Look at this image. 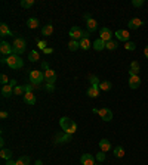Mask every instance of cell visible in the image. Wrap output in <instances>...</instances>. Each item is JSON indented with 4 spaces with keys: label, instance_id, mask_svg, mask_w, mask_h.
Wrapping results in <instances>:
<instances>
[{
    "label": "cell",
    "instance_id": "cell-1",
    "mask_svg": "<svg viewBox=\"0 0 148 165\" xmlns=\"http://www.w3.org/2000/svg\"><path fill=\"white\" fill-rule=\"evenodd\" d=\"M59 126L62 128V131L68 133V134H74L76 130H77V124L71 118H68V117H62L59 119Z\"/></svg>",
    "mask_w": 148,
    "mask_h": 165
},
{
    "label": "cell",
    "instance_id": "cell-2",
    "mask_svg": "<svg viewBox=\"0 0 148 165\" xmlns=\"http://www.w3.org/2000/svg\"><path fill=\"white\" fill-rule=\"evenodd\" d=\"M6 65L12 69H21L24 66V60L21 59L20 55H11L6 58Z\"/></svg>",
    "mask_w": 148,
    "mask_h": 165
},
{
    "label": "cell",
    "instance_id": "cell-3",
    "mask_svg": "<svg viewBox=\"0 0 148 165\" xmlns=\"http://www.w3.org/2000/svg\"><path fill=\"white\" fill-rule=\"evenodd\" d=\"M12 47H14V55H22V53L25 52L27 41H25V39H22V37H18V39L14 40Z\"/></svg>",
    "mask_w": 148,
    "mask_h": 165
},
{
    "label": "cell",
    "instance_id": "cell-4",
    "mask_svg": "<svg viewBox=\"0 0 148 165\" xmlns=\"http://www.w3.org/2000/svg\"><path fill=\"white\" fill-rule=\"evenodd\" d=\"M71 40H76V41H80L81 39H85V35H86V31H83L80 27L74 25L71 27V30H70V34H68Z\"/></svg>",
    "mask_w": 148,
    "mask_h": 165
},
{
    "label": "cell",
    "instance_id": "cell-5",
    "mask_svg": "<svg viewBox=\"0 0 148 165\" xmlns=\"http://www.w3.org/2000/svg\"><path fill=\"white\" fill-rule=\"evenodd\" d=\"M43 80H45V74L41 72V71L33 69L30 72V83L31 84H40V83H43Z\"/></svg>",
    "mask_w": 148,
    "mask_h": 165
},
{
    "label": "cell",
    "instance_id": "cell-6",
    "mask_svg": "<svg viewBox=\"0 0 148 165\" xmlns=\"http://www.w3.org/2000/svg\"><path fill=\"white\" fill-rule=\"evenodd\" d=\"M0 53L3 55V56H11V55H14V47H12V44H9L7 41H2L0 43Z\"/></svg>",
    "mask_w": 148,
    "mask_h": 165
},
{
    "label": "cell",
    "instance_id": "cell-7",
    "mask_svg": "<svg viewBox=\"0 0 148 165\" xmlns=\"http://www.w3.org/2000/svg\"><path fill=\"white\" fill-rule=\"evenodd\" d=\"M98 115H99L102 118V121H105V122H110V121L113 119V111L108 109V108H101Z\"/></svg>",
    "mask_w": 148,
    "mask_h": 165
},
{
    "label": "cell",
    "instance_id": "cell-8",
    "mask_svg": "<svg viewBox=\"0 0 148 165\" xmlns=\"http://www.w3.org/2000/svg\"><path fill=\"white\" fill-rule=\"evenodd\" d=\"M99 39L104 40L105 43L110 41V40H113V31H111L110 28H107V27L101 28V31H99Z\"/></svg>",
    "mask_w": 148,
    "mask_h": 165
},
{
    "label": "cell",
    "instance_id": "cell-9",
    "mask_svg": "<svg viewBox=\"0 0 148 165\" xmlns=\"http://www.w3.org/2000/svg\"><path fill=\"white\" fill-rule=\"evenodd\" d=\"M45 81L49 84H55L56 83V71L50 69V68L47 71H45Z\"/></svg>",
    "mask_w": 148,
    "mask_h": 165
},
{
    "label": "cell",
    "instance_id": "cell-10",
    "mask_svg": "<svg viewBox=\"0 0 148 165\" xmlns=\"http://www.w3.org/2000/svg\"><path fill=\"white\" fill-rule=\"evenodd\" d=\"M73 139V134H68V133H64V134H56L55 136V143H68Z\"/></svg>",
    "mask_w": 148,
    "mask_h": 165
},
{
    "label": "cell",
    "instance_id": "cell-11",
    "mask_svg": "<svg viewBox=\"0 0 148 165\" xmlns=\"http://www.w3.org/2000/svg\"><path fill=\"white\" fill-rule=\"evenodd\" d=\"M139 71H141V65L138 60H132L130 64V69H129V77H133V75H139Z\"/></svg>",
    "mask_w": 148,
    "mask_h": 165
},
{
    "label": "cell",
    "instance_id": "cell-12",
    "mask_svg": "<svg viewBox=\"0 0 148 165\" xmlns=\"http://www.w3.org/2000/svg\"><path fill=\"white\" fill-rule=\"evenodd\" d=\"M81 165H95V156H92L90 153H83L80 156Z\"/></svg>",
    "mask_w": 148,
    "mask_h": 165
},
{
    "label": "cell",
    "instance_id": "cell-13",
    "mask_svg": "<svg viewBox=\"0 0 148 165\" xmlns=\"http://www.w3.org/2000/svg\"><path fill=\"white\" fill-rule=\"evenodd\" d=\"M115 37H117V40H120V41L128 43L130 34H129L128 30H117V31H115Z\"/></svg>",
    "mask_w": 148,
    "mask_h": 165
},
{
    "label": "cell",
    "instance_id": "cell-14",
    "mask_svg": "<svg viewBox=\"0 0 148 165\" xmlns=\"http://www.w3.org/2000/svg\"><path fill=\"white\" fill-rule=\"evenodd\" d=\"M129 87L135 90V89H138V87L141 86V78H139V75H133V77H129Z\"/></svg>",
    "mask_w": 148,
    "mask_h": 165
},
{
    "label": "cell",
    "instance_id": "cell-15",
    "mask_svg": "<svg viewBox=\"0 0 148 165\" xmlns=\"http://www.w3.org/2000/svg\"><path fill=\"white\" fill-rule=\"evenodd\" d=\"M142 24H144L142 19H139V18H132V19L128 22V28L129 30H138Z\"/></svg>",
    "mask_w": 148,
    "mask_h": 165
},
{
    "label": "cell",
    "instance_id": "cell-16",
    "mask_svg": "<svg viewBox=\"0 0 148 165\" xmlns=\"http://www.w3.org/2000/svg\"><path fill=\"white\" fill-rule=\"evenodd\" d=\"M105 46H107V43H105L104 40H101V39H96L94 43H92V47H94L96 52H101V50H104V49H105Z\"/></svg>",
    "mask_w": 148,
    "mask_h": 165
},
{
    "label": "cell",
    "instance_id": "cell-17",
    "mask_svg": "<svg viewBox=\"0 0 148 165\" xmlns=\"http://www.w3.org/2000/svg\"><path fill=\"white\" fill-rule=\"evenodd\" d=\"M99 93H101L99 86H90L88 89V96L89 97H98V96H99Z\"/></svg>",
    "mask_w": 148,
    "mask_h": 165
},
{
    "label": "cell",
    "instance_id": "cell-18",
    "mask_svg": "<svg viewBox=\"0 0 148 165\" xmlns=\"http://www.w3.org/2000/svg\"><path fill=\"white\" fill-rule=\"evenodd\" d=\"M2 94H3V97H9V96H12V94H14V87L11 86V84L2 86Z\"/></svg>",
    "mask_w": 148,
    "mask_h": 165
},
{
    "label": "cell",
    "instance_id": "cell-19",
    "mask_svg": "<svg viewBox=\"0 0 148 165\" xmlns=\"http://www.w3.org/2000/svg\"><path fill=\"white\" fill-rule=\"evenodd\" d=\"M0 35H2V37H6V35H9V37H11V35H12L11 28H9V27H7V24H5V22H3V24H0Z\"/></svg>",
    "mask_w": 148,
    "mask_h": 165
},
{
    "label": "cell",
    "instance_id": "cell-20",
    "mask_svg": "<svg viewBox=\"0 0 148 165\" xmlns=\"http://www.w3.org/2000/svg\"><path fill=\"white\" fill-rule=\"evenodd\" d=\"M36 96L33 94V92H27L25 94H24V102L25 103H28V105H34L36 103Z\"/></svg>",
    "mask_w": 148,
    "mask_h": 165
},
{
    "label": "cell",
    "instance_id": "cell-21",
    "mask_svg": "<svg viewBox=\"0 0 148 165\" xmlns=\"http://www.w3.org/2000/svg\"><path fill=\"white\" fill-rule=\"evenodd\" d=\"M99 149H101L102 152H108V151L111 149V143H110V140L102 139L101 142H99Z\"/></svg>",
    "mask_w": 148,
    "mask_h": 165
},
{
    "label": "cell",
    "instance_id": "cell-22",
    "mask_svg": "<svg viewBox=\"0 0 148 165\" xmlns=\"http://www.w3.org/2000/svg\"><path fill=\"white\" fill-rule=\"evenodd\" d=\"M111 87H113V84H111V81H108V80H104V81L99 83V90H101V92H110Z\"/></svg>",
    "mask_w": 148,
    "mask_h": 165
},
{
    "label": "cell",
    "instance_id": "cell-23",
    "mask_svg": "<svg viewBox=\"0 0 148 165\" xmlns=\"http://www.w3.org/2000/svg\"><path fill=\"white\" fill-rule=\"evenodd\" d=\"M52 33H54V25H52V24H46V25L41 28V35H45V37L52 35Z\"/></svg>",
    "mask_w": 148,
    "mask_h": 165
},
{
    "label": "cell",
    "instance_id": "cell-24",
    "mask_svg": "<svg viewBox=\"0 0 148 165\" xmlns=\"http://www.w3.org/2000/svg\"><path fill=\"white\" fill-rule=\"evenodd\" d=\"M12 151L11 149H6V147H3L2 151H0V156H2V159H5V161H9V159L12 158Z\"/></svg>",
    "mask_w": 148,
    "mask_h": 165
},
{
    "label": "cell",
    "instance_id": "cell-25",
    "mask_svg": "<svg viewBox=\"0 0 148 165\" xmlns=\"http://www.w3.org/2000/svg\"><path fill=\"white\" fill-rule=\"evenodd\" d=\"M39 25H40V22H39L37 18H30L27 21V27L30 30H36V28H39Z\"/></svg>",
    "mask_w": 148,
    "mask_h": 165
},
{
    "label": "cell",
    "instance_id": "cell-26",
    "mask_svg": "<svg viewBox=\"0 0 148 165\" xmlns=\"http://www.w3.org/2000/svg\"><path fill=\"white\" fill-rule=\"evenodd\" d=\"M86 27H88V31H89V33H90V31L94 33L95 30L98 28V22H96V19H94V18H92V19L86 21Z\"/></svg>",
    "mask_w": 148,
    "mask_h": 165
},
{
    "label": "cell",
    "instance_id": "cell-27",
    "mask_svg": "<svg viewBox=\"0 0 148 165\" xmlns=\"http://www.w3.org/2000/svg\"><path fill=\"white\" fill-rule=\"evenodd\" d=\"M90 47H92V43H90V40L89 39L85 37V39L80 40V49H83V50H89Z\"/></svg>",
    "mask_w": 148,
    "mask_h": 165
},
{
    "label": "cell",
    "instance_id": "cell-28",
    "mask_svg": "<svg viewBox=\"0 0 148 165\" xmlns=\"http://www.w3.org/2000/svg\"><path fill=\"white\" fill-rule=\"evenodd\" d=\"M68 49L71 52H76L77 49H80V41H76V40H70L68 41Z\"/></svg>",
    "mask_w": 148,
    "mask_h": 165
},
{
    "label": "cell",
    "instance_id": "cell-29",
    "mask_svg": "<svg viewBox=\"0 0 148 165\" xmlns=\"http://www.w3.org/2000/svg\"><path fill=\"white\" fill-rule=\"evenodd\" d=\"M39 58H40V55H39L37 50H31V52L28 53V60H30V62H37Z\"/></svg>",
    "mask_w": 148,
    "mask_h": 165
},
{
    "label": "cell",
    "instance_id": "cell-30",
    "mask_svg": "<svg viewBox=\"0 0 148 165\" xmlns=\"http://www.w3.org/2000/svg\"><path fill=\"white\" fill-rule=\"evenodd\" d=\"M114 156L115 158H123L124 156V149L121 146H115L114 147Z\"/></svg>",
    "mask_w": 148,
    "mask_h": 165
},
{
    "label": "cell",
    "instance_id": "cell-31",
    "mask_svg": "<svg viewBox=\"0 0 148 165\" xmlns=\"http://www.w3.org/2000/svg\"><path fill=\"white\" fill-rule=\"evenodd\" d=\"M25 93H27V90H25V86H16L14 89V94H18V96H21V94H22V96H24Z\"/></svg>",
    "mask_w": 148,
    "mask_h": 165
},
{
    "label": "cell",
    "instance_id": "cell-32",
    "mask_svg": "<svg viewBox=\"0 0 148 165\" xmlns=\"http://www.w3.org/2000/svg\"><path fill=\"white\" fill-rule=\"evenodd\" d=\"M34 0H21V7L24 9H28V7H33L34 6Z\"/></svg>",
    "mask_w": 148,
    "mask_h": 165
},
{
    "label": "cell",
    "instance_id": "cell-33",
    "mask_svg": "<svg viewBox=\"0 0 148 165\" xmlns=\"http://www.w3.org/2000/svg\"><path fill=\"white\" fill-rule=\"evenodd\" d=\"M16 165H30V156H21L18 161H16Z\"/></svg>",
    "mask_w": 148,
    "mask_h": 165
},
{
    "label": "cell",
    "instance_id": "cell-34",
    "mask_svg": "<svg viewBox=\"0 0 148 165\" xmlns=\"http://www.w3.org/2000/svg\"><path fill=\"white\" fill-rule=\"evenodd\" d=\"M89 81H90V86H99V83H101L99 78H98L96 75H94V74L89 75Z\"/></svg>",
    "mask_w": 148,
    "mask_h": 165
},
{
    "label": "cell",
    "instance_id": "cell-35",
    "mask_svg": "<svg viewBox=\"0 0 148 165\" xmlns=\"http://www.w3.org/2000/svg\"><path fill=\"white\" fill-rule=\"evenodd\" d=\"M105 49H108V50H115V49H117V43H115L114 40H110V41H107Z\"/></svg>",
    "mask_w": 148,
    "mask_h": 165
},
{
    "label": "cell",
    "instance_id": "cell-36",
    "mask_svg": "<svg viewBox=\"0 0 148 165\" xmlns=\"http://www.w3.org/2000/svg\"><path fill=\"white\" fill-rule=\"evenodd\" d=\"M124 49L129 50V52H133L135 49H136V44H135L133 41H128V43H124Z\"/></svg>",
    "mask_w": 148,
    "mask_h": 165
},
{
    "label": "cell",
    "instance_id": "cell-37",
    "mask_svg": "<svg viewBox=\"0 0 148 165\" xmlns=\"http://www.w3.org/2000/svg\"><path fill=\"white\" fill-rule=\"evenodd\" d=\"M105 158H107V156H105V152H98L96 153V156H95V159H96V161H98V162H104V161H105Z\"/></svg>",
    "mask_w": 148,
    "mask_h": 165
},
{
    "label": "cell",
    "instance_id": "cell-38",
    "mask_svg": "<svg viewBox=\"0 0 148 165\" xmlns=\"http://www.w3.org/2000/svg\"><path fill=\"white\" fill-rule=\"evenodd\" d=\"M0 83H2V86H6V84H9V83H11L6 74H2V75H0Z\"/></svg>",
    "mask_w": 148,
    "mask_h": 165
},
{
    "label": "cell",
    "instance_id": "cell-39",
    "mask_svg": "<svg viewBox=\"0 0 148 165\" xmlns=\"http://www.w3.org/2000/svg\"><path fill=\"white\" fill-rule=\"evenodd\" d=\"M37 47H39V49L41 50V52H43V50H45V49L47 47L46 41H45V40H37Z\"/></svg>",
    "mask_w": 148,
    "mask_h": 165
},
{
    "label": "cell",
    "instance_id": "cell-40",
    "mask_svg": "<svg viewBox=\"0 0 148 165\" xmlns=\"http://www.w3.org/2000/svg\"><path fill=\"white\" fill-rule=\"evenodd\" d=\"M45 90H46L47 93H54V92H55V84H49V83H46V86H45Z\"/></svg>",
    "mask_w": 148,
    "mask_h": 165
},
{
    "label": "cell",
    "instance_id": "cell-41",
    "mask_svg": "<svg viewBox=\"0 0 148 165\" xmlns=\"http://www.w3.org/2000/svg\"><path fill=\"white\" fill-rule=\"evenodd\" d=\"M144 3H145L144 0H133V2H132V5H133L135 7H141V6H144Z\"/></svg>",
    "mask_w": 148,
    "mask_h": 165
},
{
    "label": "cell",
    "instance_id": "cell-42",
    "mask_svg": "<svg viewBox=\"0 0 148 165\" xmlns=\"http://www.w3.org/2000/svg\"><path fill=\"white\" fill-rule=\"evenodd\" d=\"M43 53H45V55H52V53H54V49H50V47H46V49L43 50Z\"/></svg>",
    "mask_w": 148,
    "mask_h": 165
},
{
    "label": "cell",
    "instance_id": "cell-43",
    "mask_svg": "<svg viewBox=\"0 0 148 165\" xmlns=\"http://www.w3.org/2000/svg\"><path fill=\"white\" fill-rule=\"evenodd\" d=\"M7 115H9V113H7V111H2V112H0V118H2V119H6Z\"/></svg>",
    "mask_w": 148,
    "mask_h": 165
},
{
    "label": "cell",
    "instance_id": "cell-44",
    "mask_svg": "<svg viewBox=\"0 0 148 165\" xmlns=\"http://www.w3.org/2000/svg\"><path fill=\"white\" fill-rule=\"evenodd\" d=\"M33 84H31V83H30V84H25V90H27V92H33Z\"/></svg>",
    "mask_w": 148,
    "mask_h": 165
},
{
    "label": "cell",
    "instance_id": "cell-45",
    "mask_svg": "<svg viewBox=\"0 0 148 165\" xmlns=\"http://www.w3.org/2000/svg\"><path fill=\"white\" fill-rule=\"evenodd\" d=\"M41 68H43L45 71H47V69H49V64H47V62H41Z\"/></svg>",
    "mask_w": 148,
    "mask_h": 165
},
{
    "label": "cell",
    "instance_id": "cell-46",
    "mask_svg": "<svg viewBox=\"0 0 148 165\" xmlns=\"http://www.w3.org/2000/svg\"><path fill=\"white\" fill-rule=\"evenodd\" d=\"M9 84H11V86H12V87H14V89H15V87H16V86H18V83H16V80H11V83H9Z\"/></svg>",
    "mask_w": 148,
    "mask_h": 165
},
{
    "label": "cell",
    "instance_id": "cell-47",
    "mask_svg": "<svg viewBox=\"0 0 148 165\" xmlns=\"http://www.w3.org/2000/svg\"><path fill=\"white\" fill-rule=\"evenodd\" d=\"M6 165H16V161H12V159H9V161H6Z\"/></svg>",
    "mask_w": 148,
    "mask_h": 165
},
{
    "label": "cell",
    "instance_id": "cell-48",
    "mask_svg": "<svg viewBox=\"0 0 148 165\" xmlns=\"http://www.w3.org/2000/svg\"><path fill=\"white\" fill-rule=\"evenodd\" d=\"M144 55H145V58L148 59V46H145V49H144Z\"/></svg>",
    "mask_w": 148,
    "mask_h": 165
},
{
    "label": "cell",
    "instance_id": "cell-49",
    "mask_svg": "<svg viewBox=\"0 0 148 165\" xmlns=\"http://www.w3.org/2000/svg\"><path fill=\"white\" fill-rule=\"evenodd\" d=\"M85 19H86V21L92 19V16H90V13H86V15H85Z\"/></svg>",
    "mask_w": 148,
    "mask_h": 165
},
{
    "label": "cell",
    "instance_id": "cell-50",
    "mask_svg": "<svg viewBox=\"0 0 148 165\" xmlns=\"http://www.w3.org/2000/svg\"><path fill=\"white\" fill-rule=\"evenodd\" d=\"M34 165H43V162H41L40 159H39V161H36V164H34Z\"/></svg>",
    "mask_w": 148,
    "mask_h": 165
},
{
    "label": "cell",
    "instance_id": "cell-51",
    "mask_svg": "<svg viewBox=\"0 0 148 165\" xmlns=\"http://www.w3.org/2000/svg\"><path fill=\"white\" fill-rule=\"evenodd\" d=\"M95 165H102V164H101V162H99V164H95Z\"/></svg>",
    "mask_w": 148,
    "mask_h": 165
}]
</instances>
